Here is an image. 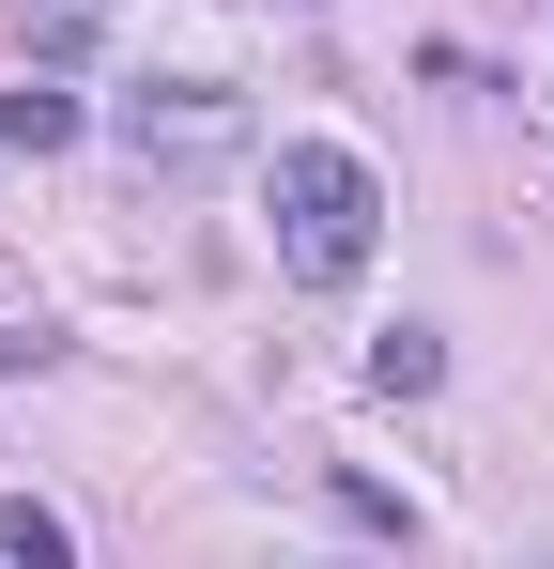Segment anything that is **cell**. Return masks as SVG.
<instances>
[{"label": "cell", "mask_w": 554, "mask_h": 569, "mask_svg": "<svg viewBox=\"0 0 554 569\" xmlns=\"http://www.w3.org/2000/svg\"><path fill=\"white\" fill-rule=\"evenodd\" d=\"M369 231H385L369 154H339V139H277V262H293L308 292H339L369 262Z\"/></svg>", "instance_id": "cell-1"}, {"label": "cell", "mask_w": 554, "mask_h": 569, "mask_svg": "<svg viewBox=\"0 0 554 569\" xmlns=\"http://www.w3.org/2000/svg\"><path fill=\"white\" fill-rule=\"evenodd\" d=\"M108 123H123L139 170H216V154H247V93H231V78H139Z\"/></svg>", "instance_id": "cell-2"}, {"label": "cell", "mask_w": 554, "mask_h": 569, "mask_svg": "<svg viewBox=\"0 0 554 569\" xmlns=\"http://www.w3.org/2000/svg\"><path fill=\"white\" fill-rule=\"evenodd\" d=\"M369 385H385V400H432V385H447V339H432V323H385V339H369Z\"/></svg>", "instance_id": "cell-3"}, {"label": "cell", "mask_w": 554, "mask_h": 569, "mask_svg": "<svg viewBox=\"0 0 554 569\" xmlns=\"http://www.w3.org/2000/svg\"><path fill=\"white\" fill-rule=\"evenodd\" d=\"M0 569H78V539H62V508L0 492Z\"/></svg>", "instance_id": "cell-4"}, {"label": "cell", "mask_w": 554, "mask_h": 569, "mask_svg": "<svg viewBox=\"0 0 554 569\" xmlns=\"http://www.w3.org/2000/svg\"><path fill=\"white\" fill-rule=\"evenodd\" d=\"M78 139V93H0V154H62Z\"/></svg>", "instance_id": "cell-5"}]
</instances>
